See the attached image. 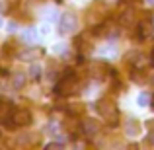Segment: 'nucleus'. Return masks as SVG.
<instances>
[{
	"mask_svg": "<svg viewBox=\"0 0 154 150\" xmlns=\"http://www.w3.org/2000/svg\"><path fill=\"white\" fill-rule=\"evenodd\" d=\"M96 111L100 113V117L105 119L111 127H115L119 123V109H117L115 101L113 99H107V98H102L96 103Z\"/></svg>",
	"mask_w": 154,
	"mask_h": 150,
	"instance_id": "obj_1",
	"label": "nucleus"
},
{
	"mask_svg": "<svg viewBox=\"0 0 154 150\" xmlns=\"http://www.w3.org/2000/svg\"><path fill=\"white\" fill-rule=\"evenodd\" d=\"M76 88H78V78H76L74 72L68 70L66 74H64L63 78L57 82L55 94H57V96H72V94L76 92Z\"/></svg>",
	"mask_w": 154,
	"mask_h": 150,
	"instance_id": "obj_2",
	"label": "nucleus"
},
{
	"mask_svg": "<svg viewBox=\"0 0 154 150\" xmlns=\"http://www.w3.org/2000/svg\"><path fill=\"white\" fill-rule=\"evenodd\" d=\"M10 119H12V125H14V127H26V125L31 123V113L27 111V109H14Z\"/></svg>",
	"mask_w": 154,
	"mask_h": 150,
	"instance_id": "obj_3",
	"label": "nucleus"
},
{
	"mask_svg": "<svg viewBox=\"0 0 154 150\" xmlns=\"http://www.w3.org/2000/svg\"><path fill=\"white\" fill-rule=\"evenodd\" d=\"M76 29V18L72 14H63L59 20V31L60 33H72V31Z\"/></svg>",
	"mask_w": 154,
	"mask_h": 150,
	"instance_id": "obj_4",
	"label": "nucleus"
},
{
	"mask_svg": "<svg viewBox=\"0 0 154 150\" xmlns=\"http://www.w3.org/2000/svg\"><path fill=\"white\" fill-rule=\"evenodd\" d=\"M152 31H154V26L150 22H140V23H137V35H139V39L140 41H144V39H148L152 35Z\"/></svg>",
	"mask_w": 154,
	"mask_h": 150,
	"instance_id": "obj_5",
	"label": "nucleus"
},
{
	"mask_svg": "<svg viewBox=\"0 0 154 150\" xmlns=\"http://www.w3.org/2000/svg\"><path fill=\"white\" fill-rule=\"evenodd\" d=\"M82 131L86 136H96L100 133V125L96 123L94 119H84L82 121Z\"/></svg>",
	"mask_w": 154,
	"mask_h": 150,
	"instance_id": "obj_6",
	"label": "nucleus"
},
{
	"mask_svg": "<svg viewBox=\"0 0 154 150\" xmlns=\"http://www.w3.org/2000/svg\"><path fill=\"white\" fill-rule=\"evenodd\" d=\"M12 113H14V107H12L10 101L6 99H0V121H6L12 117Z\"/></svg>",
	"mask_w": 154,
	"mask_h": 150,
	"instance_id": "obj_7",
	"label": "nucleus"
},
{
	"mask_svg": "<svg viewBox=\"0 0 154 150\" xmlns=\"http://www.w3.org/2000/svg\"><path fill=\"white\" fill-rule=\"evenodd\" d=\"M22 41H26V43H35L37 41V29L35 27H27V29H23V33H22Z\"/></svg>",
	"mask_w": 154,
	"mask_h": 150,
	"instance_id": "obj_8",
	"label": "nucleus"
},
{
	"mask_svg": "<svg viewBox=\"0 0 154 150\" xmlns=\"http://www.w3.org/2000/svg\"><path fill=\"white\" fill-rule=\"evenodd\" d=\"M23 84H26V74H23V72H16V74L12 76V86L23 88Z\"/></svg>",
	"mask_w": 154,
	"mask_h": 150,
	"instance_id": "obj_9",
	"label": "nucleus"
},
{
	"mask_svg": "<svg viewBox=\"0 0 154 150\" xmlns=\"http://www.w3.org/2000/svg\"><path fill=\"white\" fill-rule=\"evenodd\" d=\"M133 20H135V14H133L131 10H127L121 16V23H123V26H133Z\"/></svg>",
	"mask_w": 154,
	"mask_h": 150,
	"instance_id": "obj_10",
	"label": "nucleus"
},
{
	"mask_svg": "<svg viewBox=\"0 0 154 150\" xmlns=\"http://www.w3.org/2000/svg\"><path fill=\"white\" fill-rule=\"evenodd\" d=\"M29 72H31V78H39V76H41V66H39V64H33Z\"/></svg>",
	"mask_w": 154,
	"mask_h": 150,
	"instance_id": "obj_11",
	"label": "nucleus"
},
{
	"mask_svg": "<svg viewBox=\"0 0 154 150\" xmlns=\"http://www.w3.org/2000/svg\"><path fill=\"white\" fill-rule=\"evenodd\" d=\"M152 98H150V96H148V94H140L139 96V105H143V107H144V105H148V101H150Z\"/></svg>",
	"mask_w": 154,
	"mask_h": 150,
	"instance_id": "obj_12",
	"label": "nucleus"
},
{
	"mask_svg": "<svg viewBox=\"0 0 154 150\" xmlns=\"http://www.w3.org/2000/svg\"><path fill=\"white\" fill-rule=\"evenodd\" d=\"M47 148H49V150H55V148H60V144H47Z\"/></svg>",
	"mask_w": 154,
	"mask_h": 150,
	"instance_id": "obj_13",
	"label": "nucleus"
},
{
	"mask_svg": "<svg viewBox=\"0 0 154 150\" xmlns=\"http://www.w3.org/2000/svg\"><path fill=\"white\" fill-rule=\"evenodd\" d=\"M148 142L154 144V133H150V136H148Z\"/></svg>",
	"mask_w": 154,
	"mask_h": 150,
	"instance_id": "obj_14",
	"label": "nucleus"
},
{
	"mask_svg": "<svg viewBox=\"0 0 154 150\" xmlns=\"http://www.w3.org/2000/svg\"><path fill=\"white\" fill-rule=\"evenodd\" d=\"M123 2H127V4H135V2H139V0H123Z\"/></svg>",
	"mask_w": 154,
	"mask_h": 150,
	"instance_id": "obj_15",
	"label": "nucleus"
},
{
	"mask_svg": "<svg viewBox=\"0 0 154 150\" xmlns=\"http://www.w3.org/2000/svg\"><path fill=\"white\" fill-rule=\"evenodd\" d=\"M150 60H152V64H154V49H152V53H150Z\"/></svg>",
	"mask_w": 154,
	"mask_h": 150,
	"instance_id": "obj_16",
	"label": "nucleus"
},
{
	"mask_svg": "<svg viewBox=\"0 0 154 150\" xmlns=\"http://www.w3.org/2000/svg\"><path fill=\"white\" fill-rule=\"evenodd\" d=\"M150 105H152V107H154V96H152V99H150Z\"/></svg>",
	"mask_w": 154,
	"mask_h": 150,
	"instance_id": "obj_17",
	"label": "nucleus"
},
{
	"mask_svg": "<svg viewBox=\"0 0 154 150\" xmlns=\"http://www.w3.org/2000/svg\"><path fill=\"white\" fill-rule=\"evenodd\" d=\"M0 26H2V20H0Z\"/></svg>",
	"mask_w": 154,
	"mask_h": 150,
	"instance_id": "obj_18",
	"label": "nucleus"
}]
</instances>
